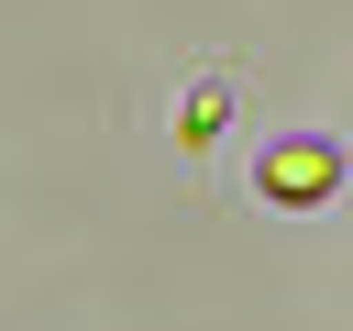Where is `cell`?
<instances>
[{
  "instance_id": "obj_1",
  "label": "cell",
  "mask_w": 353,
  "mask_h": 331,
  "mask_svg": "<svg viewBox=\"0 0 353 331\" xmlns=\"http://www.w3.org/2000/svg\"><path fill=\"white\" fill-rule=\"evenodd\" d=\"M331 177H342V154H331V143H276V154H265V199H287V210L331 199Z\"/></svg>"
}]
</instances>
